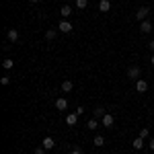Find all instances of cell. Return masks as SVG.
Returning <instances> with one entry per match:
<instances>
[{
	"label": "cell",
	"mask_w": 154,
	"mask_h": 154,
	"mask_svg": "<svg viewBox=\"0 0 154 154\" xmlns=\"http://www.w3.org/2000/svg\"><path fill=\"white\" fill-rule=\"evenodd\" d=\"M150 64H152V66H154V54H152V58H150Z\"/></svg>",
	"instance_id": "obj_27"
},
{
	"label": "cell",
	"mask_w": 154,
	"mask_h": 154,
	"mask_svg": "<svg viewBox=\"0 0 154 154\" xmlns=\"http://www.w3.org/2000/svg\"><path fill=\"white\" fill-rule=\"evenodd\" d=\"M56 109H58V111H66V109H68V101H66L64 97H60L58 101H56Z\"/></svg>",
	"instance_id": "obj_9"
},
{
	"label": "cell",
	"mask_w": 154,
	"mask_h": 154,
	"mask_svg": "<svg viewBox=\"0 0 154 154\" xmlns=\"http://www.w3.org/2000/svg\"><path fill=\"white\" fill-rule=\"evenodd\" d=\"M41 146H43L45 150H51V148L56 146V140H54L51 136H45V138H43V142H41Z\"/></svg>",
	"instance_id": "obj_7"
},
{
	"label": "cell",
	"mask_w": 154,
	"mask_h": 154,
	"mask_svg": "<svg viewBox=\"0 0 154 154\" xmlns=\"http://www.w3.org/2000/svg\"><path fill=\"white\" fill-rule=\"evenodd\" d=\"M86 128H88V130H93V131H95L97 128H99V119H97V117L88 119V121H86Z\"/></svg>",
	"instance_id": "obj_14"
},
{
	"label": "cell",
	"mask_w": 154,
	"mask_h": 154,
	"mask_svg": "<svg viewBox=\"0 0 154 154\" xmlns=\"http://www.w3.org/2000/svg\"><path fill=\"white\" fill-rule=\"evenodd\" d=\"M60 88H62V93H70L72 88H74V82L72 80H62V86Z\"/></svg>",
	"instance_id": "obj_11"
},
{
	"label": "cell",
	"mask_w": 154,
	"mask_h": 154,
	"mask_svg": "<svg viewBox=\"0 0 154 154\" xmlns=\"http://www.w3.org/2000/svg\"><path fill=\"white\" fill-rule=\"evenodd\" d=\"M148 146H150V150H154V138H150V140H148Z\"/></svg>",
	"instance_id": "obj_24"
},
{
	"label": "cell",
	"mask_w": 154,
	"mask_h": 154,
	"mask_svg": "<svg viewBox=\"0 0 154 154\" xmlns=\"http://www.w3.org/2000/svg\"><path fill=\"white\" fill-rule=\"evenodd\" d=\"M131 146H134V150H142V148H144V140L140 138V136H138V138L131 142Z\"/></svg>",
	"instance_id": "obj_15"
},
{
	"label": "cell",
	"mask_w": 154,
	"mask_h": 154,
	"mask_svg": "<svg viewBox=\"0 0 154 154\" xmlns=\"http://www.w3.org/2000/svg\"><path fill=\"white\" fill-rule=\"evenodd\" d=\"M148 48H150V51H152V54H154V39H152V41H150V43H148Z\"/></svg>",
	"instance_id": "obj_25"
},
{
	"label": "cell",
	"mask_w": 154,
	"mask_h": 154,
	"mask_svg": "<svg viewBox=\"0 0 154 154\" xmlns=\"http://www.w3.org/2000/svg\"><path fill=\"white\" fill-rule=\"evenodd\" d=\"M138 136H140V138H142V140H148V138H150V130H148V128H142V130H140V134H138Z\"/></svg>",
	"instance_id": "obj_19"
},
{
	"label": "cell",
	"mask_w": 154,
	"mask_h": 154,
	"mask_svg": "<svg viewBox=\"0 0 154 154\" xmlns=\"http://www.w3.org/2000/svg\"><path fill=\"white\" fill-rule=\"evenodd\" d=\"M140 31H142V35H148V33L152 31V23H150L148 19H146V21H142V23H140Z\"/></svg>",
	"instance_id": "obj_6"
},
{
	"label": "cell",
	"mask_w": 154,
	"mask_h": 154,
	"mask_svg": "<svg viewBox=\"0 0 154 154\" xmlns=\"http://www.w3.org/2000/svg\"><path fill=\"white\" fill-rule=\"evenodd\" d=\"M113 123H115V117H113L111 113H105V115H103V119H101V125L111 130V128H113Z\"/></svg>",
	"instance_id": "obj_3"
},
{
	"label": "cell",
	"mask_w": 154,
	"mask_h": 154,
	"mask_svg": "<svg viewBox=\"0 0 154 154\" xmlns=\"http://www.w3.org/2000/svg\"><path fill=\"white\" fill-rule=\"evenodd\" d=\"M86 6H88V0H76V8L78 11H84Z\"/></svg>",
	"instance_id": "obj_20"
},
{
	"label": "cell",
	"mask_w": 154,
	"mask_h": 154,
	"mask_svg": "<svg viewBox=\"0 0 154 154\" xmlns=\"http://www.w3.org/2000/svg\"><path fill=\"white\" fill-rule=\"evenodd\" d=\"M6 39H8V43H17L19 41V31L17 29H8L6 31Z\"/></svg>",
	"instance_id": "obj_5"
},
{
	"label": "cell",
	"mask_w": 154,
	"mask_h": 154,
	"mask_svg": "<svg viewBox=\"0 0 154 154\" xmlns=\"http://www.w3.org/2000/svg\"><path fill=\"white\" fill-rule=\"evenodd\" d=\"M136 91H138V93H146V91H148V82H146L144 78L136 80Z\"/></svg>",
	"instance_id": "obj_8"
},
{
	"label": "cell",
	"mask_w": 154,
	"mask_h": 154,
	"mask_svg": "<svg viewBox=\"0 0 154 154\" xmlns=\"http://www.w3.org/2000/svg\"><path fill=\"white\" fill-rule=\"evenodd\" d=\"M58 31H62V33H70L72 31V23L70 21H66V19H62L58 25Z\"/></svg>",
	"instance_id": "obj_4"
},
{
	"label": "cell",
	"mask_w": 154,
	"mask_h": 154,
	"mask_svg": "<svg viewBox=\"0 0 154 154\" xmlns=\"http://www.w3.org/2000/svg\"><path fill=\"white\" fill-rule=\"evenodd\" d=\"M33 154H45V148L43 146H39V148H35V152Z\"/></svg>",
	"instance_id": "obj_23"
},
{
	"label": "cell",
	"mask_w": 154,
	"mask_h": 154,
	"mask_svg": "<svg viewBox=\"0 0 154 154\" xmlns=\"http://www.w3.org/2000/svg\"><path fill=\"white\" fill-rule=\"evenodd\" d=\"M56 35H58V31H56V29H48V31H45V39H48V41H54Z\"/></svg>",
	"instance_id": "obj_17"
},
{
	"label": "cell",
	"mask_w": 154,
	"mask_h": 154,
	"mask_svg": "<svg viewBox=\"0 0 154 154\" xmlns=\"http://www.w3.org/2000/svg\"><path fill=\"white\" fill-rule=\"evenodd\" d=\"M0 82L4 84V86H6V84H11V74H4V76L0 78Z\"/></svg>",
	"instance_id": "obj_22"
},
{
	"label": "cell",
	"mask_w": 154,
	"mask_h": 154,
	"mask_svg": "<svg viewBox=\"0 0 154 154\" xmlns=\"http://www.w3.org/2000/svg\"><path fill=\"white\" fill-rule=\"evenodd\" d=\"M105 113H107V111L103 109V107H97V109H95V117L97 119H103V115H105Z\"/></svg>",
	"instance_id": "obj_21"
},
{
	"label": "cell",
	"mask_w": 154,
	"mask_h": 154,
	"mask_svg": "<svg viewBox=\"0 0 154 154\" xmlns=\"http://www.w3.org/2000/svg\"><path fill=\"white\" fill-rule=\"evenodd\" d=\"M60 14H62V19H68V17L72 14V6L64 4V6H62V11H60Z\"/></svg>",
	"instance_id": "obj_13"
},
{
	"label": "cell",
	"mask_w": 154,
	"mask_h": 154,
	"mask_svg": "<svg viewBox=\"0 0 154 154\" xmlns=\"http://www.w3.org/2000/svg\"><path fill=\"white\" fill-rule=\"evenodd\" d=\"M99 11L101 12H109L111 11V0H101V2H99Z\"/></svg>",
	"instance_id": "obj_10"
},
{
	"label": "cell",
	"mask_w": 154,
	"mask_h": 154,
	"mask_svg": "<svg viewBox=\"0 0 154 154\" xmlns=\"http://www.w3.org/2000/svg\"><path fill=\"white\" fill-rule=\"evenodd\" d=\"M29 2H31V4H37V2H39V0H29Z\"/></svg>",
	"instance_id": "obj_28"
},
{
	"label": "cell",
	"mask_w": 154,
	"mask_h": 154,
	"mask_svg": "<svg viewBox=\"0 0 154 154\" xmlns=\"http://www.w3.org/2000/svg\"><path fill=\"white\" fill-rule=\"evenodd\" d=\"M148 14H150V8H148V6H140V8L136 11V19L142 23V21H146V19H148Z\"/></svg>",
	"instance_id": "obj_2"
},
{
	"label": "cell",
	"mask_w": 154,
	"mask_h": 154,
	"mask_svg": "<svg viewBox=\"0 0 154 154\" xmlns=\"http://www.w3.org/2000/svg\"><path fill=\"white\" fill-rule=\"evenodd\" d=\"M12 64H14V62H12L11 58H4V60H2V68H4L6 72H8V70H12Z\"/></svg>",
	"instance_id": "obj_16"
},
{
	"label": "cell",
	"mask_w": 154,
	"mask_h": 154,
	"mask_svg": "<svg viewBox=\"0 0 154 154\" xmlns=\"http://www.w3.org/2000/svg\"><path fill=\"white\" fill-rule=\"evenodd\" d=\"M70 154H82V152H80L78 148H74V150H70Z\"/></svg>",
	"instance_id": "obj_26"
},
{
	"label": "cell",
	"mask_w": 154,
	"mask_h": 154,
	"mask_svg": "<svg viewBox=\"0 0 154 154\" xmlns=\"http://www.w3.org/2000/svg\"><path fill=\"white\" fill-rule=\"evenodd\" d=\"M140 76H142V70H140L138 66H130V68H128V78H131V80H140Z\"/></svg>",
	"instance_id": "obj_1"
},
{
	"label": "cell",
	"mask_w": 154,
	"mask_h": 154,
	"mask_svg": "<svg viewBox=\"0 0 154 154\" xmlns=\"http://www.w3.org/2000/svg\"><path fill=\"white\" fill-rule=\"evenodd\" d=\"M78 117H80V115L74 111V113H70V115L66 117V123H68V125H76V123H78Z\"/></svg>",
	"instance_id": "obj_12"
},
{
	"label": "cell",
	"mask_w": 154,
	"mask_h": 154,
	"mask_svg": "<svg viewBox=\"0 0 154 154\" xmlns=\"http://www.w3.org/2000/svg\"><path fill=\"white\" fill-rule=\"evenodd\" d=\"M93 144H95L97 148H101V146H105V138H103V136H95V140H93Z\"/></svg>",
	"instance_id": "obj_18"
}]
</instances>
